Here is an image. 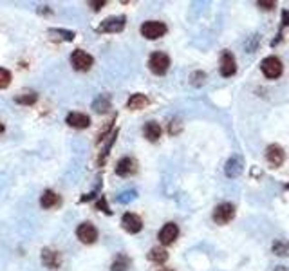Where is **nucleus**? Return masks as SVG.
Returning <instances> with one entry per match:
<instances>
[{
    "label": "nucleus",
    "instance_id": "f3484780",
    "mask_svg": "<svg viewBox=\"0 0 289 271\" xmlns=\"http://www.w3.org/2000/svg\"><path fill=\"white\" fill-rule=\"evenodd\" d=\"M148 103H150L148 98L144 94H141V92H138V94L130 96L129 101H127V107H129L130 111H141V109H144Z\"/></svg>",
    "mask_w": 289,
    "mask_h": 271
},
{
    "label": "nucleus",
    "instance_id": "a878e982",
    "mask_svg": "<svg viewBox=\"0 0 289 271\" xmlns=\"http://www.w3.org/2000/svg\"><path fill=\"white\" fill-rule=\"evenodd\" d=\"M136 197H138V192L136 190H127V192H123V194L118 196V201H120L121 204H129L130 201H134Z\"/></svg>",
    "mask_w": 289,
    "mask_h": 271
},
{
    "label": "nucleus",
    "instance_id": "7ed1b4c3",
    "mask_svg": "<svg viewBox=\"0 0 289 271\" xmlns=\"http://www.w3.org/2000/svg\"><path fill=\"white\" fill-rule=\"evenodd\" d=\"M141 35H143L146 40H157V38L166 35V25L163 24V22L148 20L141 25Z\"/></svg>",
    "mask_w": 289,
    "mask_h": 271
},
{
    "label": "nucleus",
    "instance_id": "6ab92c4d",
    "mask_svg": "<svg viewBox=\"0 0 289 271\" xmlns=\"http://www.w3.org/2000/svg\"><path fill=\"white\" fill-rule=\"evenodd\" d=\"M110 271H130V259L127 255H118L110 264Z\"/></svg>",
    "mask_w": 289,
    "mask_h": 271
},
{
    "label": "nucleus",
    "instance_id": "cd10ccee",
    "mask_svg": "<svg viewBox=\"0 0 289 271\" xmlns=\"http://www.w3.org/2000/svg\"><path fill=\"white\" fill-rule=\"evenodd\" d=\"M96 208L98 210H101V211H105V213H112V211L109 210V204H107V201H105V196H101L100 199H98V203H96Z\"/></svg>",
    "mask_w": 289,
    "mask_h": 271
},
{
    "label": "nucleus",
    "instance_id": "39448f33",
    "mask_svg": "<svg viewBox=\"0 0 289 271\" xmlns=\"http://www.w3.org/2000/svg\"><path fill=\"white\" fill-rule=\"evenodd\" d=\"M235 217V206L231 203H220L214 210V221L217 224H228Z\"/></svg>",
    "mask_w": 289,
    "mask_h": 271
},
{
    "label": "nucleus",
    "instance_id": "9d476101",
    "mask_svg": "<svg viewBox=\"0 0 289 271\" xmlns=\"http://www.w3.org/2000/svg\"><path fill=\"white\" fill-rule=\"evenodd\" d=\"M266 159H268V163L273 166V168H279L286 159L284 148L279 145H269L268 148H266Z\"/></svg>",
    "mask_w": 289,
    "mask_h": 271
},
{
    "label": "nucleus",
    "instance_id": "4468645a",
    "mask_svg": "<svg viewBox=\"0 0 289 271\" xmlns=\"http://www.w3.org/2000/svg\"><path fill=\"white\" fill-rule=\"evenodd\" d=\"M224 174H226V177H229V179L239 177L240 174H242V157H239V156L229 157V159L226 161Z\"/></svg>",
    "mask_w": 289,
    "mask_h": 271
},
{
    "label": "nucleus",
    "instance_id": "c85d7f7f",
    "mask_svg": "<svg viewBox=\"0 0 289 271\" xmlns=\"http://www.w3.org/2000/svg\"><path fill=\"white\" fill-rule=\"evenodd\" d=\"M183 129V123H181L179 120H174L172 123H170V127H168V132L170 134H177V132Z\"/></svg>",
    "mask_w": 289,
    "mask_h": 271
},
{
    "label": "nucleus",
    "instance_id": "2eb2a0df",
    "mask_svg": "<svg viewBox=\"0 0 289 271\" xmlns=\"http://www.w3.org/2000/svg\"><path fill=\"white\" fill-rule=\"evenodd\" d=\"M138 166H136V161L132 157H123V159L118 161V166H116V174L120 177H129L132 174H136Z\"/></svg>",
    "mask_w": 289,
    "mask_h": 271
},
{
    "label": "nucleus",
    "instance_id": "20e7f679",
    "mask_svg": "<svg viewBox=\"0 0 289 271\" xmlns=\"http://www.w3.org/2000/svg\"><path fill=\"white\" fill-rule=\"evenodd\" d=\"M71 64H72V67H74L76 70L85 72V70H89L90 67H92L94 58H92L89 53H85L83 49H76V51H72V55H71Z\"/></svg>",
    "mask_w": 289,
    "mask_h": 271
},
{
    "label": "nucleus",
    "instance_id": "0eeeda50",
    "mask_svg": "<svg viewBox=\"0 0 289 271\" xmlns=\"http://www.w3.org/2000/svg\"><path fill=\"white\" fill-rule=\"evenodd\" d=\"M76 235L83 244H94L96 239H98V230L94 228V224L90 222H81L76 230Z\"/></svg>",
    "mask_w": 289,
    "mask_h": 271
},
{
    "label": "nucleus",
    "instance_id": "bb28decb",
    "mask_svg": "<svg viewBox=\"0 0 289 271\" xmlns=\"http://www.w3.org/2000/svg\"><path fill=\"white\" fill-rule=\"evenodd\" d=\"M9 83H11V72L7 69H2V67H0V89L9 87Z\"/></svg>",
    "mask_w": 289,
    "mask_h": 271
},
{
    "label": "nucleus",
    "instance_id": "72a5a7b5",
    "mask_svg": "<svg viewBox=\"0 0 289 271\" xmlns=\"http://www.w3.org/2000/svg\"><path fill=\"white\" fill-rule=\"evenodd\" d=\"M2 132H4V125H2V123H0V134H2Z\"/></svg>",
    "mask_w": 289,
    "mask_h": 271
},
{
    "label": "nucleus",
    "instance_id": "c9c22d12",
    "mask_svg": "<svg viewBox=\"0 0 289 271\" xmlns=\"http://www.w3.org/2000/svg\"><path fill=\"white\" fill-rule=\"evenodd\" d=\"M161 271H172V270H161Z\"/></svg>",
    "mask_w": 289,
    "mask_h": 271
},
{
    "label": "nucleus",
    "instance_id": "a211bd4d",
    "mask_svg": "<svg viewBox=\"0 0 289 271\" xmlns=\"http://www.w3.org/2000/svg\"><path fill=\"white\" fill-rule=\"evenodd\" d=\"M161 125L159 123H155V121H148L146 125H144V129H143V134H144V137L148 141H157L161 137Z\"/></svg>",
    "mask_w": 289,
    "mask_h": 271
},
{
    "label": "nucleus",
    "instance_id": "f8f14e48",
    "mask_svg": "<svg viewBox=\"0 0 289 271\" xmlns=\"http://www.w3.org/2000/svg\"><path fill=\"white\" fill-rule=\"evenodd\" d=\"M60 262H62V257L58 251L51 250V248H44L42 250V264L45 268H49V270H58L60 268Z\"/></svg>",
    "mask_w": 289,
    "mask_h": 271
},
{
    "label": "nucleus",
    "instance_id": "4be33fe9",
    "mask_svg": "<svg viewBox=\"0 0 289 271\" xmlns=\"http://www.w3.org/2000/svg\"><path fill=\"white\" fill-rule=\"evenodd\" d=\"M273 253H275V255H279V257H289V242L288 241H282V239L275 241Z\"/></svg>",
    "mask_w": 289,
    "mask_h": 271
},
{
    "label": "nucleus",
    "instance_id": "f257e3e1",
    "mask_svg": "<svg viewBox=\"0 0 289 271\" xmlns=\"http://www.w3.org/2000/svg\"><path fill=\"white\" fill-rule=\"evenodd\" d=\"M260 69H262V74L269 80H277L282 76V70H284V66H282V62L277 58V56H268L262 60L260 64Z\"/></svg>",
    "mask_w": 289,
    "mask_h": 271
},
{
    "label": "nucleus",
    "instance_id": "7c9ffc66",
    "mask_svg": "<svg viewBox=\"0 0 289 271\" xmlns=\"http://www.w3.org/2000/svg\"><path fill=\"white\" fill-rule=\"evenodd\" d=\"M105 4H107L105 0H100V2H89V5H92V7H94V11H100Z\"/></svg>",
    "mask_w": 289,
    "mask_h": 271
},
{
    "label": "nucleus",
    "instance_id": "473e14b6",
    "mask_svg": "<svg viewBox=\"0 0 289 271\" xmlns=\"http://www.w3.org/2000/svg\"><path fill=\"white\" fill-rule=\"evenodd\" d=\"M277 271H286V268H282V266H279V268H277Z\"/></svg>",
    "mask_w": 289,
    "mask_h": 271
},
{
    "label": "nucleus",
    "instance_id": "dca6fc26",
    "mask_svg": "<svg viewBox=\"0 0 289 271\" xmlns=\"http://www.w3.org/2000/svg\"><path fill=\"white\" fill-rule=\"evenodd\" d=\"M60 203H62V197L58 196L55 190H45L40 197V204H42V208H45V210H51V208L58 206Z\"/></svg>",
    "mask_w": 289,
    "mask_h": 271
},
{
    "label": "nucleus",
    "instance_id": "c756f323",
    "mask_svg": "<svg viewBox=\"0 0 289 271\" xmlns=\"http://www.w3.org/2000/svg\"><path fill=\"white\" fill-rule=\"evenodd\" d=\"M257 5H260L262 9H273L275 2H264V0H259V2H257Z\"/></svg>",
    "mask_w": 289,
    "mask_h": 271
},
{
    "label": "nucleus",
    "instance_id": "423d86ee",
    "mask_svg": "<svg viewBox=\"0 0 289 271\" xmlns=\"http://www.w3.org/2000/svg\"><path fill=\"white\" fill-rule=\"evenodd\" d=\"M127 25V18L125 16H110L107 20H103L98 27V33H120Z\"/></svg>",
    "mask_w": 289,
    "mask_h": 271
},
{
    "label": "nucleus",
    "instance_id": "1a4fd4ad",
    "mask_svg": "<svg viewBox=\"0 0 289 271\" xmlns=\"http://www.w3.org/2000/svg\"><path fill=\"white\" fill-rule=\"evenodd\" d=\"M219 70H220V76H224V78H229V76H233L237 72V64H235V58L229 51H224L220 55Z\"/></svg>",
    "mask_w": 289,
    "mask_h": 271
},
{
    "label": "nucleus",
    "instance_id": "f03ea898",
    "mask_svg": "<svg viewBox=\"0 0 289 271\" xmlns=\"http://www.w3.org/2000/svg\"><path fill=\"white\" fill-rule=\"evenodd\" d=\"M148 67H150V70H152L154 74H157V76L166 74V70H168V67H170L168 55L161 53V51H157V53H152V55H150V58H148Z\"/></svg>",
    "mask_w": 289,
    "mask_h": 271
},
{
    "label": "nucleus",
    "instance_id": "5701e85b",
    "mask_svg": "<svg viewBox=\"0 0 289 271\" xmlns=\"http://www.w3.org/2000/svg\"><path fill=\"white\" fill-rule=\"evenodd\" d=\"M49 35L51 36L56 35L58 38H62V40H65V42H72L76 33L74 31H67V29H49Z\"/></svg>",
    "mask_w": 289,
    "mask_h": 271
},
{
    "label": "nucleus",
    "instance_id": "ddd939ff",
    "mask_svg": "<svg viewBox=\"0 0 289 271\" xmlns=\"http://www.w3.org/2000/svg\"><path fill=\"white\" fill-rule=\"evenodd\" d=\"M65 123L72 129H87L90 125V118L83 112H71L67 118H65Z\"/></svg>",
    "mask_w": 289,
    "mask_h": 271
},
{
    "label": "nucleus",
    "instance_id": "aec40b11",
    "mask_svg": "<svg viewBox=\"0 0 289 271\" xmlns=\"http://www.w3.org/2000/svg\"><path fill=\"white\" fill-rule=\"evenodd\" d=\"M92 109H94L96 112H100V114H103V112H107L110 109V98L109 96H98L94 100V103H92Z\"/></svg>",
    "mask_w": 289,
    "mask_h": 271
},
{
    "label": "nucleus",
    "instance_id": "6e6552de",
    "mask_svg": "<svg viewBox=\"0 0 289 271\" xmlns=\"http://www.w3.org/2000/svg\"><path fill=\"white\" fill-rule=\"evenodd\" d=\"M177 237H179V228H177V224H175V222H166V224L159 230L157 239H159V242L163 246H168V244L175 242Z\"/></svg>",
    "mask_w": 289,
    "mask_h": 271
},
{
    "label": "nucleus",
    "instance_id": "b1692460",
    "mask_svg": "<svg viewBox=\"0 0 289 271\" xmlns=\"http://www.w3.org/2000/svg\"><path fill=\"white\" fill-rule=\"evenodd\" d=\"M36 98H38V96H36L35 92H25V94L16 96L15 101L18 103V105H33V103L36 101Z\"/></svg>",
    "mask_w": 289,
    "mask_h": 271
},
{
    "label": "nucleus",
    "instance_id": "9b49d317",
    "mask_svg": "<svg viewBox=\"0 0 289 271\" xmlns=\"http://www.w3.org/2000/svg\"><path fill=\"white\" fill-rule=\"evenodd\" d=\"M121 226L125 228V231H129V233H140L143 230V221L140 219V215H136V213H125L123 219H121Z\"/></svg>",
    "mask_w": 289,
    "mask_h": 271
},
{
    "label": "nucleus",
    "instance_id": "f704fd0d",
    "mask_svg": "<svg viewBox=\"0 0 289 271\" xmlns=\"http://www.w3.org/2000/svg\"><path fill=\"white\" fill-rule=\"evenodd\" d=\"M286 188H288V190H289V183H288V185H286Z\"/></svg>",
    "mask_w": 289,
    "mask_h": 271
},
{
    "label": "nucleus",
    "instance_id": "2f4dec72",
    "mask_svg": "<svg viewBox=\"0 0 289 271\" xmlns=\"http://www.w3.org/2000/svg\"><path fill=\"white\" fill-rule=\"evenodd\" d=\"M286 25H289V9L282 13V27H286Z\"/></svg>",
    "mask_w": 289,
    "mask_h": 271
},
{
    "label": "nucleus",
    "instance_id": "412c9836",
    "mask_svg": "<svg viewBox=\"0 0 289 271\" xmlns=\"http://www.w3.org/2000/svg\"><path fill=\"white\" fill-rule=\"evenodd\" d=\"M148 259L152 262H155V264H163V262H166V259H168V253H166V250H163V248H152V250L148 251Z\"/></svg>",
    "mask_w": 289,
    "mask_h": 271
},
{
    "label": "nucleus",
    "instance_id": "393cba45",
    "mask_svg": "<svg viewBox=\"0 0 289 271\" xmlns=\"http://www.w3.org/2000/svg\"><path fill=\"white\" fill-rule=\"evenodd\" d=\"M206 80V74L203 72V70H197V72H192V76H190V83L194 87H201L203 83H205Z\"/></svg>",
    "mask_w": 289,
    "mask_h": 271
}]
</instances>
